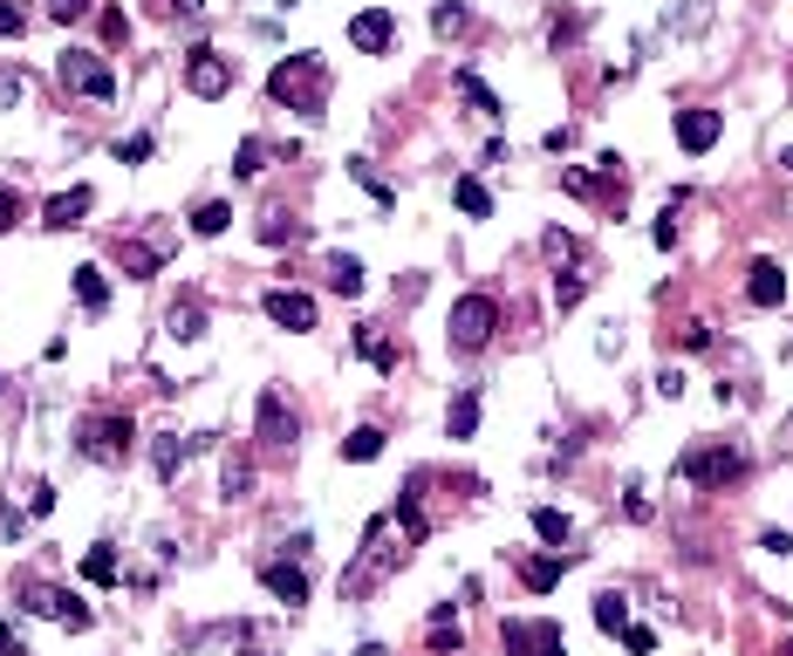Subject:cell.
Masks as SVG:
<instances>
[{
	"instance_id": "6da1fadb",
	"label": "cell",
	"mask_w": 793,
	"mask_h": 656,
	"mask_svg": "<svg viewBox=\"0 0 793 656\" xmlns=\"http://www.w3.org/2000/svg\"><path fill=\"white\" fill-rule=\"evenodd\" d=\"M329 82H336V75H329V55L301 49V55H281V62L267 69V96L281 103L288 116H308V123H315V116L329 110Z\"/></svg>"
},
{
	"instance_id": "7a4b0ae2",
	"label": "cell",
	"mask_w": 793,
	"mask_h": 656,
	"mask_svg": "<svg viewBox=\"0 0 793 656\" xmlns=\"http://www.w3.org/2000/svg\"><path fill=\"white\" fill-rule=\"evenodd\" d=\"M55 82L69 96H90V103H110L116 96V69L96 55V49H62L55 55Z\"/></svg>"
},
{
	"instance_id": "3957f363",
	"label": "cell",
	"mask_w": 793,
	"mask_h": 656,
	"mask_svg": "<svg viewBox=\"0 0 793 656\" xmlns=\"http://www.w3.org/2000/svg\"><path fill=\"white\" fill-rule=\"evenodd\" d=\"M678 472L698 485V492H719V485H732L739 472H745V459L732 444H719V438H698V444H684V459H678Z\"/></svg>"
},
{
	"instance_id": "277c9868",
	"label": "cell",
	"mask_w": 793,
	"mask_h": 656,
	"mask_svg": "<svg viewBox=\"0 0 793 656\" xmlns=\"http://www.w3.org/2000/svg\"><path fill=\"white\" fill-rule=\"evenodd\" d=\"M131 438H137V424L124 418V410H96V418H83V431H75V444H83V459H96V465L131 459Z\"/></svg>"
},
{
	"instance_id": "5b68a950",
	"label": "cell",
	"mask_w": 793,
	"mask_h": 656,
	"mask_svg": "<svg viewBox=\"0 0 793 656\" xmlns=\"http://www.w3.org/2000/svg\"><path fill=\"white\" fill-rule=\"evenodd\" d=\"M493 336H500V301H493V295H459V301H452V349L480 356Z\"/></svg>"
},
{
	"instance_id": "8992f818",
	"label": "cell",
	"mask_w": 793,
	"mask_h": 656,
	"mask_svg": "<svg viewBox=\"0 0 793 656\" xmlns=\"http://www.w3.org/2000/svg\"><path fill=\"white\" fill-rule=\"evenodd\" d=\"M254 438H260V451H274V459H288V451H295L301 418H295V403H288L281 390H260V403H254Z\"/></svg>"
},
{
	"instance_id": "52a82bcc",
	"label": "cell",
	"mask_w": 793,
	"mask_h": 656,
	"mask_svg": "<svg viewBox=\"0 0 793 656\" xmlns=\"http://www.w3.org/2000/svg\"><path fill=\"white\" fill-rule=\"evenodd\" d=\"M21 608L42 615V623H69V629H90V623H96L90 602L69 595V588H55V582H21Z\"/></svg>"
},
{
	"instance_id": "ba28073f",
	"label": "cell",
	"mask_w": 793,
	"mask_h": 656,
	"mask_svg": "<svg viewBox=\"0 0 793 656\" xmlns=\"http://www.w3.org/2000/svg\"><path fill=\"white\" fill-rule=\"evenodd\" d=\"M500 643L506 656H568L562 623H547V615H513V623H500Z\"/></svg>"
},
{
	"instance_id": "9c48e42d",
	"label": "cell",
	"mask_w": 793,
	"mask_h": 656,
	"mask_svg": "<svg viewBox=\"0 0 793 656\" xmlns=\"http://www.w3.org/2000/svg\"><path fill=\"white\" fill-rule=\"evenodd\" d=\"M185 90H192L198 103H219V96L233 90V62L213 49V41H192V49H185Z\"/></svg>"
},
{
	"instance_id": "30bf717a",
	"label": "cell",
	"mask_w": 793,
	"mask_h": 656,
	"mask_svg": "<svg viewBox=\"0 0 793 656\" xmlns=\"http://www.w3.org/2000/svg\"><path fill=\"white\" fill-rule=\"evenodd\" d=\"M260 308H267V321L295 328V336H308V328H315V301L301 295V287H267V295H260Z\"/></svg>"
},
{
	"instance_id": "8fae6325",
	"label": "cell",
	"mask_w": 793,
	"mask_h": 656,
	"mask_svg": "<svg viewBox=\"0 0 793 656\" xmlns=\"http://www.w3.org/2000/svg\"><path fill=\"white\" fill-rule=\"evenodd\" d=\"M349 41H356L363 55H390V49H396V14H390V8H363V14L349 21Z\"/></svg>"
},
{
	"instance_id": "7c38bea8",
	"label": "cell",
	"mask_w": 793,
	"mask_h": 656,
	"mask_svg": "<svg viewBox=\"0 0 793 656\" xmlns=\"http://www.w3.org/2000/svg\"><path fill=\"white\" fill-rule=\"evenodd\" d=\"M192 451H206V438H178V431H165L151 444V472L165 479V485H178V472L192 465Z\"/></svg>"
},
{
	"instance_id": "4fadbf2b",
	"label": "cell",
	"mask_w": 793,
	"mask_h": 656,
	"mask_svg": "<svg viewBox=\"0 0 793 656\" xmlns=\"http://www.w3.org/2000/svg\"><path fill=\"white\" fill-rule=\"evenodd\" d=\"M90 205H96L90 185H69V192H55V198L42 205V226H49V233H69V226H83V219H90Z\"/></svg>"
},
{
	"instance_id": "5bb4252c",
	"label": "cell",
	"mask_w": 793,
	"mask_h": 656,
	"mask_svg": "<svg viewBox=\"0 0 793 656\" xmlns=\"http://www.w3.org/2000/svg\"><path fill=\"white\" fill-rule=\"evenodd\" d=\"M260 582H267V595L281 602V608H308V574H301V561H267Z\"/></svg>"
},
{
	"instance_id": "9a60e30c",
	"label": "cell",
	"mask_w": 793,
	"mask_h": 656,
	"mask_svg": "<svg viewBox=\"0 0 793 656\" xmlns=\"http://www.w3.org/2000/svg\"><path fill=\"white\" fill-rule=\"evenodd\" d=\"M719 137H725V116H719V110H704V103H698V110H684V116H678V144H684L691 157H704Z\"/></svg>"
},
{
	"instance_id": "2e32d148",
	"label": "cell",
	"mask_w": 793,
	"mask_h": 656,
	"mask_svg": "<svg viewBox=\"0 0 793 656\" xmlns=\"http://www.w3.org/2000/svg\"><path fill=\"white\" fill-rule=\"evenodd\" d=\"M745 301H752V308H780V301H786V274H780V260H752V274H745Z\"/></svg>"
},
{
	"instance_id": "e0dca14e",
	"label": "cell",
	"mask_w": 793,
	"mask_h": 656,
	"mask_svg": "<svg viewBox=\"0 0 793 656\" xmlns=\"http://www.w3.org/2000/svg\"><path fill=\"white\" fill-rule=\"evenodd\" d=\"M116 267H124V280H151L157 267H165V246L157 239H124L116 246Z\"/></svg>"
},
{
	"instance_id": "ac0fdd59",
	"label": "cell",
	"mask_w": 793,
	"mask_h": 656,
	"mask_svg": "<svg viewBox=\"0 0 793 656\" xmlns=\"http://www.w3.org/2000/svg\"><path fill=\"white\" fill-rule=\"evenodd\" d=\"M568 567H575L568 554H554V547H547V554H527V561H521V582H527L534 595H547V588H562V574H568Z\"/></svg>"
},
{
	"instance_id": "d6986e66",
	"label": "cell",
	"mask_w": 793,
	"mask_h": 656,
	"mask_svg": "<svg viewBox=\"0 0 793 656\" xmlns=\"http://www.w3.org/2000/svg\"><path fill=\"white\" fill-rule=\"evenodd\" d=\"M459 96H465V110H472V116H486V123H500V116H506V103H500V96H493L472 69H459Z\"/></svg>"
},
{
	"instance_id": "ffe728a7",
	"label": "cell",
	"mask_w": 793,
	"mask_h": 656,
	"mask_svg": "<svg viewBox=\"0 0 793 656\" xmlns=\"http://www.w3.org/2000/svg\"><path fill=\"white\" fill-rule=\"evenodd\" d=\"M595 629H603V636H622V629H629V595H622V588H603V595H595Z\"/></svg>"
},
{
	"instance_id": "44dd1931",
	"label": "cell",
	"mask_w": 793,
	"mask_h": 656,
	"mask_svg": "<svg viewBox=\"0 0 793 656\" xmlns=\"http://www.w3.org/2000/svg\"><path fill=\"white\" fill-rule=\"evenodd\" d=\"M445 431H452L459 444H465L472 431H480V390H459V397H452V410H445Z\"/></svg>"
},
{
	"instance_id": "7402d4cb",
	"label": "cell",
	"mask_w": 793,
	"mask_h": 656,
	"mask_svg": "<svg viewBox=\"0 0 793 656\" xmlns=\"http://www.w3.org/2000/svg\"><path fill=\"white\" fill-rule=\"evenodd\" d=\"M254 459H247V451H233V459H226V472H219V492H226V500H247V492H254Z\"/></svg>"
},
{
	"instance_id": "603a6c76",
	"label": "cell",
	"mask_w": 793,
	"mask_h": 656,
	"mask_svg": "<svg viewBox=\"0 0 793 656\" xmlns=\"http://www.w3.org/2000/svg\"><path fill=\"white\" fill-rule=\"evenodd\" d=\"M226 226H233V205H226V198H206V205H192V233H198V239H219Z\"/></svg>"
},
{
	"instance_id": "cb8c5ba5",
	"label": "cell",
	"mask_w": 793,
	"mask_h": 656,
	"mask_svg": "<svg viewBox=\"0 0 793 656\" xmlns=\"http://www.w3.org/2000/svg\"><path fill=\"white\" fill-rule=\"evenodd\" d=\"M534 533H540V547H554V554H562L575 526H568V513H562V506H534Z\"/></svg>"
},
{
	"instance_id": "d4e9b609",
	"label": "cell",
	"mask_w": 793,
	"mask_h": 656,
	"mask_svg": "<svg viewBox=\"0 0 793 656\" xmlns=\"http://www.w3.org/2000/svg\"><path fill=\"white\" fill-rule=\"evenodd\" d=\"M75 301H83L90 315L110 308V280H103V267H75Z\"/></svg>"
},
{
	"instance_id": "484cf974",
	"label": "cell",
	"mask_w": 793,
	"mask_h": 656,
	"mask_svg": "<svg viewBox=\"0 0 793 656\" xmlns=\"http://www.w3.org/2000/svg\"><path fill=\"white\" fill-rule=\"evenodd\" d=\"M172 336H178V342H198V336H206V301H198V295H185V301L172 308Z\"/></svg>"
},
{
	"instance_id": "4316f807",
	"label": "cell",
	"mask_w": 793,
	"mask_h": 656,
	"mask_svg": "<svg viewBox=\"0 0 793 656\" xmlns=\"http://www.w3.org/2000/svg\"><path fill=\"white\" fill-rule=\"evenodd\" d=\"M83 574H90L96 588H116V582H124V574H116V547H110V541H96V547L83 554Z\"/></svg>"
},
{
	"instance_id": "83f0119b",
	"label": "cell",
	"mask_w": 793,
	"mask_h": 656,
	"mask_svg": "<svg viewBox=\"0 0 793 656\" xmlns=\"http://www.w3.org/2000/svg\"><path fill=\"white\" fill-rule=\"evenodd\" d=\"M452 205H459L465 219H486V213H493V192H486L480 178H459V185H452Z\"/></svg>"
},
{
	"instance_id": "f1b7e54d",
	"label": "cell",
	"mask_w": 793,
	"mask_h": 656,
	"mask_svg": "<svg viewBox=\"0 0 793 656\" xmlns=\"http://www.w3.org/2000/svg\"><path fill=\"white\" fill-rule=\"evenodd\" d=\"M329 287H336V295H363V260H356V254H329Z\"/></svg>"
},
{
	"instance_id": "f546056e",
	"label": "cell",
	"mask_w": 793,
	"mask_h": 656,
	"mask_svg": "<svg viewBox=\"0 0 793 656\" xmlns=\"http://www.w3.org/2000/svg\"><path fill=\"white\" fill-rule=\"evenodd\" d=\"M301 239V226L281 213V205H267V213H260V246H295Z\"/></svg>"
},
{
	"instance_id": "4dcf8cb0",
	"label": "cell",
	"mask_w": 793,
	"mask_h": 656,
	"mask_svg": "<svg viewBox=\"0 0 793 656\" xmlns=\"http://www.w3.org/2000/svg\"><path fill=\"white\" fill-rule=\"evenodd\" d=\"M377 451H383V431H377V424H363V431L342 438V459H349V465H370Z\"/></svg>"
},
{
	"instance_id": "1f68e13d",
	"label": "cell",
	"mask_w": 793,
	"mask_h": 656,
	"mask_svg": "<svg viewBox=\"0 0 793 656\" xmlns=\"http://www.w3.org/2000/svg\"><path fill=\"white\" fill-rule=\"evenodd\" d=\"M431 28H439L445 41H459V34H472V14L459 8V0H445V8H431Z\"/></svg>"
},
{
	"instance_id": "d6a6232c",
	"label": "cell",
	"mask_w": 793,
	"mask_h": 656,
	"mask_svg": "<svg viewBox=\"0 0 793 656\" xmlns=\"http://www.w3.org/2000/svg\"><path fill=\"white\" fill-rule=\"evenodd\" d=\"M575 41H581V14H575V8H562V14L547 21V49H575Z\"/></svg>"
},
{
	"instance_id": "836d02e7",
	"label": "cell",
	"mask_w": 793,
	"mask_h": 656,
	"mask_svg": "<svg viewBox=\"0 0 793 656\" xmlns=\"http://www.w3.org/2000/svg\"><path fill=\"white\" fill-rule=\"evenodd\" d=\"M356 349H363V356H370V362L383 369V377H390V369H396V349H390V342L377 336V328H356Z\"/></svg>"
},
{
	"instance_id": "e575fe53",
	"label": "cell",
	"mask_w": 793,
	"mask_h": 656,
	"mask_svg": "<svg viewBox=\"0 0 793 656\" xmlns=\"http://www.w3.org/2000/svg\"><path fill=\"white\" fill-rule=\"evenodd\" d=\"M581 301H588V280H581V274H554V308L568 315V308H581Z\"/></svg>"
},
{
	"instance_id": "d590c367",
	"label": "cell",
	"mask_w": 793,
	"mask_h": 656,
	"mask_svg": "<svg viewBox=\"0 0 793 656\" xmlns=\"http://www.w3.org/2000/svg\"><path fill=\"white\" fill-rule=\"evenodd\" d=\"M260 164H267V144H260V137H247L240 151H233V178H254Z\"/></svg>"
},
{
	"instance_id": "8d00e7d4",
	"label": "cell",
	"mask_w": 793,
	"mask_h": 656,
	"mask_svg": "<svg viewBox=\"0 0 793 656\" xmlns=\"http://www.w3.org/2000/svg\"><path fill=\"white\" fill-rule=\"evenodd\" d=\"M103 41H110V49H124V41H131V14H124V8L103 14Z\"/></svg>"
},
{
	"instance_id": "74e56055",
	"label": "cell",
	"mask_w": 793,
	"mask_h": 656,
	"mask_svg": "<svg viewBox=\"0 0 793 656\" xmlns=\"http://www.w3.org/2000/svg\"><path fill=\"white\" fill-rule=\"evenodd\" d=\"M349 172H356V185H363V192H377V198L390 205V185L377 178V164H370V157H356V164H349Z\"/></svg>"
},
{
	"instance_id": "f35d334b",
	"label": "cell",
	"mask_w": 793,
	"mask_h": 656,
	"mask_svg": "<svg viewBox=\"0 0 793 656\" xmlns=\"http://www.w3.org/2000/svg\"><path fill=\"white\" fill-rule=\"evenodd\" d=\"M28 34V14L14 8V0H0V41H21Z\"/></svg>"
},
{
	"instance_id": "ab89813d",
	"label": "cell",
	"mask_w": 793,
	"mask_h": 656,
	"mask_svg": "<svg viewBox=\"0 0 793 656\" xmlns=\"http://www.w3.org/2000/svg\"><path fill=\"white\" fill-rule=\"evenodd\" d=\"M622 649H629V656H650V649H657V629H643V623H629V629H622Z\"/></svg>"
},
{
	"instance_id": "60d3db41",
	"label": "cell",
	"mask_w": 793,
	"mask_h": 656,
	"mask_svg": "<svg viewBox=\"0 0 793 656\" xmlns=\"http://www.w3.org/2000/svg\"><path fill=\"white\" fill-rule=\"evenodd\" d=\"M14 226H21V192L0 185V233H14Z\"/></svg>"
},
{
	"instance_id": "b9f144b4",
	"label": "cell",
	"mask_w": 793,
	"mask_h": 656,
	"mask_svg": "<svg viewBox=\"0 0 793 656\" xmlns=\"http://www.w3.org/2000/svg\"><path fill=\"white\" fill-rule=\"evenodd\" d=\"M622 513H629V520H650L657 506H650V492H643V485H629V492H622Z\"/></svg>"
},
{
	"instance_id": "7bdbcfd3",
	"label": "cell",
	"mask_w": 793,
	"mask_h": 656,
	"mask_svg": "<svg viewBox=\"0 0 793 656\" xmlns=\"http://www.w3.org/2000/svg\"><path fill=\"white\" fill-rule=\"evenodd\" d=\"M116 157H124V164H151V137H144V131L124 137V144H116Z\"/></svg>"
},
{
	"instance_id": "ee69618b",
	"label": "cell",
	"mask_w": 793,
	"mask_h": 656,
	"mask_svg": "<svg viewBox=\"0 0 793 656\" xmlns=\"http://www.w3.org/2000/svg\"><path fill=\"white\" fill-rule=\"evenodd\" d=\"M206 0H151V14H165V21H178V14H198Z\"/></svg>"
},
{
	"instance_id": "f6af8a7d",
	"label": "cell",
	"mask_w": 793,
	"mask_h": 656,
	"mask_svg": "<svg viewBox=\"0 0 793 656\" xmlns=\"http://www.w3.org/2000/svg\"><path fill=\"white\" fill-rule=\"evenodd\" d=\"M28 96V82H21V69H0V103H21Z\"/></svg>"
},
{
	"instance_id": "bcb514c9",
	"label": "cell",
	"mask_w": 793,
	"mask_h": 656,
	"mask_svg": "<svg viewBox=\"0 0 793 656\" xmlns=\"http://www.w3.org/2000/svg\"><path fill=\"white\" fill-rule=\"evenodd\" d=\"M547 254H554V260H575L581 246H575V233H547Z\"/></svg>"
},
{
	"instance_id": "7dc6e473",
	"label": "cell",
	"mask_w": 793,
	"mask_h": 656,
	"mask_svg": "<svg viewBox=\"0 0 793 656\" xmlns=\"http://www.w3.org/2000/svg\"><path fill=\"white\" fill-rule=\"evenodd\" d=\"M49 14H55V21H83L90 0H49Z\"/></svg>"
},
{
	"instance_id": "c3c4849f",
	"label": "cell",
	"mask_w": 793,
	"mask_h": 656,
	"mask_svg": "<svg viewBox=\"0 0 793 656\" xmlns=\"http://www.w3.org/2000/svg\"><path fill=\"white\" fill-rule=\"evenodd\" d=\"M657 397H670V403L684 397V377H678V369H663V377H657Z\"/></svg>"
},
{
	"instance_id": "681fc988",
	"label": "cell",
	"mask_w": 793,
	"mask_h": 656,
	"mask_svg": "<svg viewBox=\"0 0 793 656\" xmlns=\"http://www.w3.org/2000/svg\"><path fill=\"white\" fill-rule=\"evenodd\" d=\"M678 342H684V349H711V328H704V321H691V328H684Z\"/></svg>"
},
{
	"instance_id": "f907efd6",
	"label": "cell",
	"mask_w": 793,
	"mask_h": 656,
	"mask_svg": "<svg viewBox=\"0 0 793 656\" xmlns=\"http://www.w3.org/2000/svg\"><path fill=\"white\" fill-rule=\"evenodd\" d=\"M562 185H568L575 198H588V192H595V178H588V172H562Z\"/></svg>"
},
{
	"instance_id": "816d5d0a",
	"label": "cell",
	"mask_w": 793,
	"mask_h": 656,
	"mask_svg": "<svg viewBox=\"0 0 793 656\" xmlns=\"http://www.w3.org/2000/svg\"><path fill=\"white\" fill-rule=\"evenodd\" d=\"M780 164H786V172H793V144H780Z\"/></svg>"
},
{
	"instance_id": "f5cc1de1",
	"label": "cell",
	"mask_w": 793,
	"mask_h": 656,
	"mask_svg": "<svg viewBox=\"0 0 793 656\" xmlns=\"http://www.w3.org/2000/svg\"><path fill=\"white\" fill-rule=\"evenodd\" d=\"M0 649H8V623H0Z\"/></svg>"
},
{
	"instance_id": "db71d44e",
	"label": "cell",
	"mask_w": 793,
	"mask_h": 656,
	"mask_svg": "<svg viewBox=\"0 0 793 656\" xmlns=\"http://www.w3.org/2000/svg\"><path fill=\"white\" fill-rule=\"evenodd\" d=\"M780 656H793V643H780Z\"/></svg>"
}]
</instances>
